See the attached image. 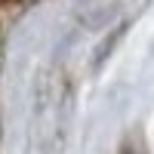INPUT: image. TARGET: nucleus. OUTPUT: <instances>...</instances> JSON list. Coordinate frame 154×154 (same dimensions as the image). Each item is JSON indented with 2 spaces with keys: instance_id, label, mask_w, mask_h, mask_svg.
Here are the masks:
<instances>
[{
  "instance_id": "nucleus-1",
  "label": "nucleus",
  "mask_w": 154,
  "mask_h": 154,
  "mask_svg": "<svg viewBox=\"0 0 154 154\" xmlns=\"http://www.w3.org/2000/svg\"><path fill=\"white\" fill-rule=\"evenodd\" d=\"M120 154H136V151H133V148H123V151H120Z\"/></svg>"
}]
</instances>
